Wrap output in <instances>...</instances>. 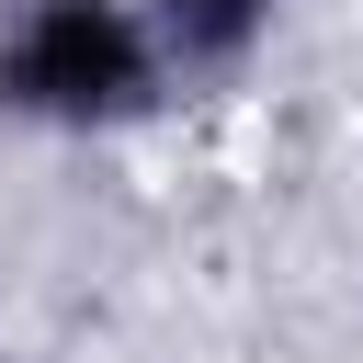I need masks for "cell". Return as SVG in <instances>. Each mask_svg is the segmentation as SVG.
<instances>
[{
    "instance_id": "6da1fadb",
    "label": "cell",
    "mask_w": 363,
    "mask_h": 363,
    "mask_svg": "<svg viewBox=\"0 0 363 363\" xmlns=\"http://www.w3.org/2000/svg\"><path fill=\"white\" fill-rule=\"evenodd\" d=\"M182 79L136 0H11L0 11V113L34 136H125Z\"/></svg>"
},
{
    "instance_id": "7a4b0ae2",
    "label": "cell",
    "mask_w": 363,
    "mask_h": 363,
    "mask_svg": "<svg viewBox=\"0 0 363 363\" xmlns=\"http://www.w3.org/2000/svg\"><path fill=\"white\" fill-rule=\"evenodd\" d=\"M136 11H147V34H159L170 79H227V68H250V57L272 45V23H284L295 0H136Z\"/></svg>"
},
{
    "instance_id": "3957f363",
    "label": "cell",
    "mask_w": 363,
    "mask_h": 363,
    "mask_svg": "<svg viewBox=\"0 0 363 363\" xmlns=\"http://www.w3.org/2000/svg\"><path fill=\"white\" fill-rule=\"evenodd\" d=\"M0 363H34V352H0Z\"/></svg>"
}]
</instances>
